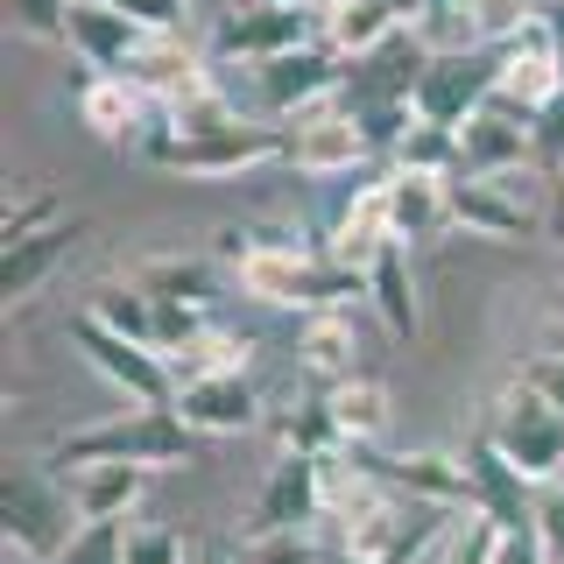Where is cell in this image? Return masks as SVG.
<instances>
[{"mask_svg": "<svg viewBox=\"0 0 564 564\" xmlns=\"http://www.w3.org/2000/svg\"><path fill=\"white\" fill-rule=\"evenodd\" d=\"M198 445L205 437L176 416V402H155V410H120V416L78 423L70 437H57V445L43 452V466L57 473V480H70V473H85V466H149V473H163V466H191Z\"/></svg>", "mask_w": 564, "mask_h": 564, "instance_id": "cell-1", "label": "cell"}, {"mask_svg": "<svg viewBox=\"0 0 564 564\" xmlns=\"http://www.w3.org/2000/svg\"><path fill=\"white\" fill-rule=\"evenodd\" d=\"M247 296L261 304H282V311H352L367 296V275L339 269L317 240H296V234H261V254L234 275Z\"/></svg>", "mask_w": 564, "mask_h": 564, "instance_id": "cell-2", "label": "cell"}, {"mask_svg": "<svg viewBox=\"0 0 564 564\" xmlns=\"http://www.w3.org/2000/svg\"><path fill=\"white\" fill-rule=\"evenodd\" d=\"M134 155L170 176H247V170L275 163V155H290V134L254 113H234L219 128H170V120H155Z\"/></svg>", "mask_w": 564, "mask_h": 564, "instance_id": "cell-3", "label": "cell"}, {"mask_svg": "<svg viewBox=\"0 0 564 564\" xmlns=\"http://www.w3.org/2000/svg\"><path fill=\"white\" fill-rule=\"evenodd\" d=\"M0 536H8L14 564H50L70 536H78L70 487L50 466H8L0 473Z\"/></svg>", "mask_w": 564, "mask_h": 564, "instance_id": "cell-4", "label": "cell"}, {"mask_svg": "<svg viewBox=\"0 0 564 564\" xmlns=\"http://www.w3.org/2000/svg\"><path fill=\"white\" fill-rule=\"evenodd\" d=\"M480 431H487V445L501 452L529 487H564V416L536 395V388L508 381Z\"/></svg>", "mask_w": 564, "mask_h": 564, "instance_id": "cell-5", "label": "cell"}, {"mask_svg": "<svg viewBox=\"0 0 564 564\" xmlns=\"http://www.w3.org/2000/svg\"><path fill=\"white\" fill-rule=\"evenodd\" d=\"M304 43H325V22H317V14H304L296 0H234V8L212 22L205 57L254 70V64H269V57L304 50Z\"/></svg>", "mask_w": 564, "mask_h": 564, "instance_id": "cell-6", "label": "cell"}, {"mask_svg": "<svg viewBox=\"0 0 564 564\" xmlns=\"http://www.w3.org/2000/svg\"><path fill=\"white\" fill-rule=\"evenodd\" d=\"M70 346L93 360V375L113 388V395H128L134 410H155V402H176V375H170V360L155 346H134V339H120V332H106L99 317H85V311H70Z\"/></svg>", "mask_w": 564, "mask_h": 564, "instance_id": "cell-7", "label": "cell"}, {"mask_svg": "<svg viewBox=\"0 0 564 564\" xmlns=\"http://www.w3.org/2000/svg\"><path fill=\"white\" fill-rule=\"evenodd\" d=\"M339 85H346V57L332 43H304L290 57H269V64H254V120H269V128L282 113L304 120L339 99Z\"/></svg>", "mask_w": 564, "mask_h": 564, "instance_id": "cell-8", "label": "cell"}, {"mask_svg": "<svg viewBox=\"0 0 564 564\" xmlns=\"http://www.w3.org/2000/svg\"><path fill=\"white\" fill-rule=\"evenodd\" d=\"M494 78H501V50H494V43L437 50L410 106H416V120H431V128H452V134H458V128H466V120L494 99Z\"/></svg>", "mask_w": 564, "mask_h": 564, "instance_id": "cell-9", "label": "cell"}, {"mask_svg": "<svg viewBox=\"0 0 564 564\" xmlns=\"http://www.w3.org/2000/svg\"><path fill=\"white\" fill-rule=\"evenodd\" d=\"M317 522H325V466L296 458V452H275L240 536H296V529H317Z\"/></svg>", "mask_w": 564, "mask_h": 564, "instance_id": "cell-10", "label": "cell"}, {"mask_svg": "<svg viewBox=\"0 0 564 564\" xmlns=\"http://www.w3.org/2000/svg\"><path fill=\"white\" fill-rule=\"evenodd\" d=\"M381 149L375 134L360 128V113H346V106H317L290 128V170L311 176V184H325V176H346V170H375Z\"/></svg>", "mask_w": 564, "mask_h": 564, "instance_id": "cell-11", "label": "cell"}, {"mask_svg": "<svg viewBox=\"0 0 564 564\" xmlns=\"http://www.w3.org/2000/svg\"><path fill=\"white\" fill-rule=\"evenodd\" d=\"M70 93H78L85 128H93L99 141H113V149H141V134H149L155 120H170L163 106L128 78V70H85L78 64V70H70Z\"/></svg>", "mask_w": 564, "mask_h": 564, "instance_id": "cell-12", "label": "cell"}, {"mask_svg": "<svg viewBox=\"0 0 564 564\" xmlns=\"http://www.w3.org/2000/svg\"><path fill=\"white\" fill-rule=\"evenodd\" d=\"M367 466V480L388 487L395 501H416V508H473V473L458 452H402V458H381V452H352Z\"/></svg>", "mask_w": 564, "mask_h": 564, "instance_id": "cell-13", "label": "cell"}, {"mask_svg": "<svg viewBox=\"0 0 564 564\" xmlns=\"http://www.w3.org/2000/svg\"><path fill=\"white\" fill-rule=\"evenodd\" d=\"M452 226L480 240H529L543 234V205L522 191V176H452Z\"/></svg>", "mask_w": 564, "mask_h": 564, "instance_id": "cell-14", "label": "cell"}, {"mask_svg": "<svg viewBox=\"0 0 564 564\" xmlns=\"http://www.w3.org/2000/svg\"><path fill=\"white\" fill-rule=\"evenodd\" d=\"M536 170V141H529V113L487 99L480 113L458 128V176H516Z\"/></svg>", "mask_w": 564, "mask_h": 564, "instance_id": "cell-15", "label": "cell"}, {"mask_svg": "<svg viewBox=\"0 0 564 564\" xmlns=\"http://www.w3.org/2000/svg\"><path fill=\"white\" fill-rule=\"evenodd\" d=\"M78 240H85V219H50V226H35V234L0 247V311H22L29 296L78 254Z\"/></svg>", "mask_w": 564, "mask_h": 564, "instance_id": "cell-16", "label": "cell"}, {"mask_svg": "<svg viewBox=\"0 0 564 564\" xmlns=\"http://www.w3.org/2000/svg\"><path fill=\"white\" fill-rule=\"evenodd\" d=\"M176 416L198 437H240L261 423V388L254 375H198L176 388Z\"/></svg>", "mask_w": 564, "mask_h": 564, "instance_id": "cell-17", "label": "cell"}, {"mask_svg": "<svg viewBox=\"0 0 564 564\" xmlns=\"http://www.w3.org/2000/svg\"><path fill=\"white\" fill-rule=\"evenodd\" d=\"M134 282L155 296V304H184V311H205L226 296V269L212 254H176V247H155V254L134 261Z\"/></svg>", "mask_w": 564, "mask_h": 564, "instance_id": "cell-18", "label": "cell"}, {"mask_svg": "<svg viewBox=\"0 0 564 564\" xmlns=\"http://www.w3.org/2000/svg\"><path fill=\"white\" fill-rule=\"evenodd\" d=\"M149 43V29L128 22V14L99 8V0H70V29H64V50L78 57L85 70H128Z\"/></svg>", "mask_w": 564, "mask_h": 564, "instance_id": "cell-19", "label": "cell"}, {"mask_svg": "<svg viewBox=\"0 0 564 564\" xmlns=\"http://www.w3.org/2000/svg\"><path fill=\"white\" fill-rule=\"evenodd\" d=\"M128 78L163 106V113H170V106H184V99H198V93H212V70H205V57L184 43V35H149L141 57L128 64Z\"/></svg>", "mask_w": 564, "mask_h": 564, "instance_id": "cell-20", "label": "cell"}, {"mask_svg": "<svg viewBox=\"0 0 564 564\" xmlns=\"http://www.w3.org/2000/svg\"><path fill=\"white\" fill-rule=\"evenodd\" d=\"M388 226L402 247H423L452 226V176H416V170H388Z\"/></svg>", "mask_w": 564, "mask_h": 564, "instance_id": "cell-21", "label": "cell"}, {"mask_svg": "<svg viewBox=\"0 0 564 564\" xmlns=\"http://www.w3.org/2000/svg\"><path fill=\"white\" fill-rule=\"evenodd\" d=\"M367 304H375L388 339H416L423 332V296H416V269H410V247L402 240H388L367 261Z\"/></svg>", "mask_w": 564, "mask_h": 564, "instance_id": "cell-22", "label": "cell"}, {"mask_svg": "<svg viewBox=\"0 0 564 564\" xmlns=\"http://www.w3.org/2000/svg\"><path fill=\"white\" fill-rule=\"evenodd\" d=\"M458 458H466V473H473V508H480V516H494L501 529H529V516H536V501L522 494L529 480L487 445V431L466 437V452H458Z\"/></svg>", "mask_w": 564, "mask_h": 564, "instance_id": "cell-23", "label": "cell"}, {"mask_svg": "<svg viewBox=\"0 0 564 564\" xmlns=\"http://www.w3.org/2000/svg\"><path fill=\"white\" fill-rule=\"evenodd\" d=\"M64 487L78 522H134V508L149 501V466H85Z\"/></svg>", "mask_w": 564, "mask_h": 564, "instance_id": "cell-24", "label": "cell"}, {"mask_svg": "<svg viewBox=\"0 0 564 564\" xmlns=\"http://www.w3.org/2000/svg\"><path fill=\"white\" fill-rule=\"evenodd\" d=\"M296 360H304V375L317 388L360 375V332H352V317L346 311H311L304 332H296Z\"/></svg>", "mask_w": 564, "mask_h": 564, "instance_id": "cell-25", "label": "cell"}, {"mask_svg": "<svg viewBox=\"0 0 564 564\" xmlns=\"http://www.w3.org/2000/svg\"><path fill=\"white\" fill-rule=\"evenodd\" d=\"M325 402H332V416H339V437H346L352 452H367V445L388 431V416H395V395H388L381 375H346V381H332Z\"/></svg>", "mask_w": 564, "mask_h": 564, "instance_id": "cell-26", "label": "cell"}, {"mask_svg": "<svg viewBox=\"0 0 564 564\" xmlns=\"http://www.w3.org/2000/svg\"><path fill=\"white\" fill-rule=\"evenodd\" d=\"M85 317H99L106 332H120V339H134V346H155V304H149V290H141L134 275H106L85 290Z\"/></svg>", "mask_w": 564, "mask_h": 564, "instance_id": "cell-27", "label": "cell"}, {"mask_svg": "<svg viewBox=\"0 0 564 564\" xmlns=\"http://www.w3.org/2000/svg\"><path fill=\"white\" fill-rule=\"evenodd\" d=\"M275 452H296V458H332V452H346L339 416H332L325 388H317V395H304V402H290V410L275 416Z\"/></svg>", "mask_w": 564, "mask_h": 564, "instance_id": "cell-28", "label": "cell"}, {"mask_svg": "<svg viewBox=\"0 0 564 564\" xmlns=\"http://www.w3.org/2000/svg\"><path fill=\"white\" fill-rule=\"evenodd\" d=\"M247 360H254V339H247V332H219V325H212L198 346H184L170 360V375H176V388H184V381H198V375H247Z\"/></svg>", "mask_w": 564, "mask_h": 564, "instance_id": "cell-29", "label": "cell"}, {"mask_svg": "<svg viewBox=\"0 0 564 564\" xmlns=\"http://www.w3.org/2000/svg\"><path fill=\"white\" fill-rule=\"evenodd\" d=\"M501 536H508V529L494 522V516H480V508H458V516L445 522V536H437L431 564H494Z\"/></svg>", "mask_w": 564, "mask_h": 564, "instance_id": "cell-30", "label": "cell"}, {"mask_svg": "<svg viewBox=\"0 0 564 564\" xmlns=\"http://www.w3.org/2000/svg\"><path fill=\"white\" fill-rule=\"evenodd\" d=\"M57 219V184H43V176H8V198H0V247L35 234V226Z\"/></svg>", "mask_w": 564, "mask_h": 564, "instance_id": "cell-31", "label": "cell"}, {"mask_svg": "<svg viewBox=\"0 0 564 564\" xmlns=\"http://www.w3.org/2000/svg\"><path fill=\"white\" fill-rule=\"evenodd\" d=\"M50 564H128V522H78V536Z\"/></svg>", "mask_w": 564, "mask_h": 564, "instance_id": "cell-32", "label": "cell"}, {"mask_svg": "<svg viewBox=\"0 0 564 564\" xmlns=\"http://www.w3.org/2000/svg\"><path fill=\"white\" fill-rule=\"evenodd\" d=\"M184 557H191V536L176 522H149V516L128 522V564H184Z\"/></svg>", "mask_w": 564, "mask_h": 564, "instance_id": "cell-33", "label": "cell"}, {"mask_svg": "<svg viewBox=\"0 0 564 564\" xmlns=\"http://www.w3.org/2000/svg\"><path fill=\"white\" fill-rule=\"evenodd\" d=\"M240 564H317L325 557V543L311 536V529H296V536H240Z\"/></svg>", "mask_w": 564, "mask_h": 564, "instance_id": "cell-34", "label": "cell"}, {"mask_svg": "<svg viewBox=\"0 0 564 564\" xmlns=\"http://www.w3.org/2000/svg\"><path fill=\"white\" fill-rule=\"evenodd\" d=\"M8 22L29 35V43H64L70 29V0H8Z\"/></svg>", "mask_w": 564, "mask_h": 564, "instance_id": "cell-35", "label": "cell"}, {"mask_svg": "<svg viewBox=\"0 0 564 564\" xmlns=\"http://www.w3.org/2000/svg\"><path fill=\"white\" fill-rule=\"evenodd\" d=\"M516 381H522V388H536V395H543V402H551V410L564 416V352H557V346L529 352V360L516 367Z\"/></svg>", "mask_w": 564, "mask_h": 564, "instance_id": "cell-36", "label": "cell"}, {"mask_svg": "<svg viewBox=\"0 0 564 564\" xmlns=\"http://www.w3.org/2000/svg\"><path fill=\"white\" fill-rule=\"evenodd\" d=\"M99 8H113V14H128V22H141L149 35H176L184 29V0H99Z\"/></svg>", "mask_w": 564, "mask_h": 564, "instance_id": "cell-37", "label": "cell"}, {"mask_svg": "<svg viewBox=\"0 0 564 564\" xmlns=\"http://www.w3.org/2000/svg\"><path fill=\"white\" fill-rule=\"evenodd\" d=\"M529 141H536V170L543 176H564V99L543 106V113L529 120Z\"/></svg>", "mask_w": 564, "mask_h": 564, "instance_id": "cell-38", "label": "cell"}, {"mask_svg": "<svg viewBox=\"0 0 564 564\" xmlns=\"http://www.w3.org/2000/svg\"><path fill=\"white\" fill-rule=\"evenodd\" d=\"M254 254H261V234H254V226L226 219L219 234H212V261H219L226 275H240V269H247V261H254Z\"/></svg>", "mask_w": 564, "mask_h": 564, "instance_id": "cell-39", "label": "cell"}, {"mask_svg": "<svg viewBox=\"0 0 564 564\" xmlns=\"http://www.w3.org/2000/svg\"><path fill=\"white\" fill-rule=\"evenodd\" d=\"M529 529H536L543 557L564 564V487H543V494H536V516H529Z\"/></svg>", "mask_w": 564, "mask_h": 564, "instance_id": "cell-40", "label": "cell"}, {"mask_svg": "<svg viewBox=\"0 0 564 564\" xmlns=\"http://www.w3.org/2000/svg\"><path fill=\"white\" fill-rule=\"evenodd\" d=\"M494 564H551V557H543L536 529H508V536H501V551H494Z\"/></svg>", "mask_w": 564, "mask_h": 564, "instance_id": "cell-41", "label": "cell"}, {"mask_svg": "<svg viewBox=\"0 0 564 564\" xmlns=\"http://www.w3.org/2000/svg\"><path fill=\"white\" fill-rule=\"evenodd\" d=\"M543 240L564 254V176H551V191H543Z\"/></svg>", "mask_w": 564, "mask_h": 564, "instance_id": "cell-42", "label": "cell"}, {"mask_svg": "<svg viewBox=\"0 0 564 564\" xmlns=\"http://www.w3.org/2000/svg\"><path fill=\"white\" fill-rule=\"evenodd\" d=\"M458 14H466V0H423V29L431 35H452Z\"/></svg>", "mask_w": 564, "mask_h": 564, "instance_id": "cell-43", "label": "cell"}, {"mask_svg": "<svg viewBox=\"0 0 564 564\" xmlns=\"http://www.w3.org/2000/svg\"><path fill=\"white\" fill-rule=\"evenodd\" d=\"M551 332H557V352H564V282L551 290Z\"/></svg>", "mask_w": 564, "mask_h": 564, "instance_id": "cell-44", "label": "cell"}, {"mask_svg": "<svg viewBox=\"0 0 564 564\" xmlns=\"http://www.w3.org/2000/svg\"><path fill=\"white\" fill-rule=\"evenodd\" d=\"M317 564H367L360 551H346V543H325V557H317Z\"/></svg>", "mask_w": 564, "mask_h": 564, "instance_id": "cell-45", "label": "cell"}, {"mask_svg": "<svg viewBox=\"0 0 564 564\" xmlns=\"http://www.w3.org/2000/svg\"><path fill=\"white\" fill-rule=\"evenodd\" d=\"M296 8H304V14H317V22H332V14H339V0H296Z\"/></svg>", "mask_w": 564, "mask_h": 564, "instance_id": "cell-46", "label": "cell"}, {"mask_svg": "<svg viewBox=\"0 0 564 564\" xmlns=\"http://www.w3.org/2000/svg\"><path fill=\"white\" fill-rule=\"evenodd\" d=\"M205 564H240V557H234V551H212V557H205Z\"/></svg>", "mask_w": 564, "mask_h": 564, "instance_id": "cell-47", "label": "cell"}]
</instances>
